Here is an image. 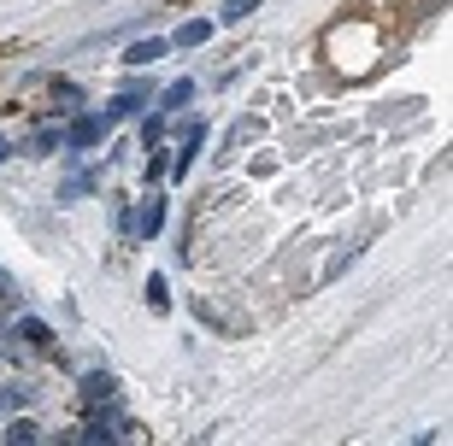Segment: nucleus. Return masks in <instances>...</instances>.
<instances>
[{
  "label": "nucleus",
  "mask_w": 453,
  "mask_h": 446,
  "mask_svg": "<svg viewBox=\"0 0 453 446\" xmlns=\"http://www.w3.org/2000/svg\"><path fill=\"white\" fill-rule=\"evenodd\" d=\"M35 405V382H0V412H30Z\"/></svg>",
  "instance_id": "4468645a"
},
{
  "label": "nucleus",
  "mask_w": 453,
  "mask_h": 446,
  "mask_svg": "<svg viewBox=\"0 0 453 446\" xmlns=\"http://www.w3.org/2000/svg\"><path fill=\"white\" fill-rule=\"evenodd\" d=\"M165 217H171L165 194H159V188H148V200H142V206H130V235H135V241H159Z\"/></svg>",
  "instance_id": "20e7f679"
},
{
  "label": "nucleus",
  "mask_w": 453,
  "mask_h": 446,
  "mask_svg": "<svg viewBox=\"0 0 453 446\" xmlns=\"http://www.w3.org/2000/svg\"><path fill=\"white\" fill-rule=\"evenodd\" d=\"M106 394H118V376L112 370H83V376H77V399H106Z\"/></svg>",
  "instance_id": "ddd939ff"
},
{
  "label": "nucleus",
  "mask_w": 453,
  "mask_h": 446,
  "mask_svg": "<svg viewBox=\"0 0 453 446\" xmlns=\"http://www.w3.org/2000/svg\"><path fill=\"white\" fill-rule=\"evenodd\" d=\"M159 177H171V153L165 147H148V170H142V182L159 188Z\"/></svg>",
  "instance_id": "f3484780"
},
{
  "label": "nucleus",
  "mask_w": 453,
  "mask_h": 446,
  "mask_svg": "<svg viewBox=\"0 0 453 446\" xmlns=\"http://www.w3.org/2000/svg\"><path fill=\"white\" fill-rule=\"evenodd\" d=\"M106 135H112V124H106L101 112H71V117H65V153H88V147H101Z\"/></svg>",
  "instance_id": "7ed1b4c3"
},
{
  "label": "nucleus",
  "mask_w": 453,
  "mask_h": 446,
  "mask_svg": "<svg viewBox=\"0 0 453 446\" xmlns=\"http://www.w3.org/2000/svg\"><path fill=\"white\" fill-rule=\"evenodd\" d=\"M6 441H12V446H30V441H42V429H35L24 412H12V423H6Z\"/></svg>",
  "instance_id": "dca6fc26"
},
{
  "label": "nucleus",
  "mask_w": 453,
  "mask_h": 446,
  "mask_svg": "<svg viewBox=\"0 0 453 446\" xmlns=\"http://www.w3.org/2000/svg\"><path fill=\"white\" fill-rule=\"evenodd\" d=\"M153 94H159V88H153V77L130 71V77H124V88H118V94L101 106V117H106V124H130V117H142L153 106Z\"/></svg>",
  "instance_id": "f03ea898"
},
{
  "label": "nucleus",
  "mask_w": 453,
  "mask_h": 446,
  "mask_svg": "<svg viewBox=\"0 0 453 446\" xmlns=\"http://www.w3.org/2000/svg\"><path fill=\"white\" fill-rule=\"evenodd\" d=\"M0 299H6V306H12V299H18V282L6 276V270H0Z\"/></svg>",
  "instance_id": "412c9836"
},
{
  "label": "nucleus",
  "mask_w": 453,
  "mask_h": 446,
  "mask_svg": "<svg viewBox=\"0 0 453 446\" xmlns=\"http://www.w3.org/2000/svg\"><path fill=\"white\" fill-rule=\"evenodd\" d=\"M201 94V83L195 77H177V83H165L159 94H153V112H165V117H177V112H188V100Z\"/></svg>",
  "instance_id": "6e6552de"
},
{
  "label": "nucleus",
  "mask_w": 453,
  "mask_h": 446,
  "mask_svg": "<svg viewBox=\"0 0 453 446\" xmlns=\"http://www.w3.org/2000/svg\"><path fill=\"white\" fill-rule=\"evenodd\" d=\"M142 294H148V306H153V312H171V282L159 276V270L148 276V288H142Z\"/></svg>",
  "instance_id": "a211bd4d"
},
{
  "label": "nucleus",
  "mask_w": 453,
  "mask_h": 446,
  "mask_svg": "<svg viewBox=\"0 0 453 446\" xmlns=\"http://www.w3.org/2000/svg\"><path fill=\"white\" fill-rule=\"evenodd\" d=\"M101 170L106 165H88V159H77V165H71V177H59V200H83V194H95V188H101Z\"/></svg>",
  "instance_id": "423d86ee"
},
{
  "label": "nucleus",
  "mask_w": 453,
  "mask_h": 446,
  "mask_svg": "<svg viewBox=\"0 0 453 446\" xmlns=\"http://www.w3.org/2000/svg\"><path fill=\"white\" fill-rule=\"evenodd\" d=\"M59 147H65V124H59V117H42V130H30V141H24L30 159H48V153H59Z\"/></svg>",
  "instance_id": "9d476101"
},
{
  "label": "nucleus",
  "mask_w": 453,
  "mask_h": 446,
  "mask_svg": "<svg viewBox=\"0 0 453 446\" xmlns=\"http://www.w3.org/2000/svg\"><path fill=\"white\" fill-rule=\"evenodd\" d=\"M212 35H219V24H212V18H183V24L171 30V48H206Z\"/></svg>",
  "instance_id": "9b49d317"
},
{
  "label": "nucleus",
  "mask_w": 453,
  "mask_h": 446,
  "mask_svg": "<svg viewBox=\"0 0 453 446\" xmlns=\"http://www.w3.org/2000/svg\"><path fill=\"white\" fill-rule=\"evenodd\" d=\"M253 12H259V0H224V18H219V24H248Z\"/></svg>",
  "instance_id": "6ab92c4d"
},
{
  "label": "nucleus",
  "mask_w": 453,
  "mask_h": 446,
  "mask_svg": "<svg viewBox=\"0 0 453 446\" xmlns=\"http://www.w3.org/2000/svg\"><path fill=\"white\" fill-rule=\"evenodd\" d=\"M48 100H53L48 117H59V124H65L71 112H83V83H71V77H48Z\"/></svg>",
  "instance_id": "1a4fd4ad"
},
{
  "label": "nucleus",
  "mask_w": 453,
  "mask_h": 446,
  "mask_svg": "<svg viewBox=\"0 0 453 446\" xmlns=\"http://www.w3.org/2000/svg\"><path fill=\"white\" fill-rule=\"evenodd\" d=\"M0 370H6V359H0Z\"/></svg>",
  "instance_id": "5701e85b"
},
{
  "label": "nucleus",
  "mask_w": 453,
  "mask_h": 446,
  "mask_svg": "<svg viewBox=\"0 0 453 446\" xmlns=\"http://www.w3.org/2000/svg\"><path fill=\"white\" fill-rule=\"evenodd\" d=\"M171 53V35H135L130 48H124V65L130 71H148V65H159Z\"/></svg>",
  "instance_id": "0eeeda50"
},
{
  "label": "nucleus",
  "mask_w": 453,
  "mask_h": 446,
  "mask_svg": "<svg viewBox=\"0 0 453 446\" xmlns=\"http://www.w3.org/2000/svg\"><path fill=\"white\" fill-rule=\"evenodd\" d=\"M12 153H18V147H12V141H6V135H0V165H6V159H12Z\"/></svg>",
  "instance_id": "4be33fe9"
},
{
  "label": "nucleus",
  "mask_w": 453,
  "mask_h": 446,
  "mask_svg": "<svg viewBox=\"0 0 453 446\" xmlns=\"http://www.w3.org/2000/svg\"><path fill=\"white\" fill-rule=\"evenodd\" d=\"M165 141H171V117L148 106L142 112V130H135V147H165Z\"/></svg>",
  "instance_id": "f8f14e48"
},
{
  "label": "nucleus",
  "mask_w": 453,
  "mask_h": 446,
  "mask_svg": "<svg viewBox=\"0 0 453 446\" xmlns=\"http://www.w3.org/2000/svg\"><path fill=\"white\" fill-rule=\"evenodd\" d=\"M12 341H18V347H30V352H42V359L53 352V329L42 323V317H30V312L12 317Z\"/></svg>",
  "instance_id": "39448f33"
},
{
  "label": "nucleus",
  "mask_w": 453,
  "mask_h": 446,
  "mask_svg": "<svg viewBox=\"0 0 453 446\" xmlns=\"http://www.w3.org/2000/svg\"><path fill=\"white\" fill-rule=\"evenodd\" d=\"M112 230L124 235V241H135L130 235V200H112Z\"/></svg>",
  "instance_id": "aec40b11"
},
{
  "label": "nucleus",
  "mask_w": 453,
  "mask_h": 446,
  "mask_svg": "<svg viewBox=\"0 0 453 446\" xmlns=\"http://www.w3.org/2000/svg\"><path fill=\"white\" fill-rule=\"evenodd\" d=\"M124 435H135V429L124 423V412H118V394H106V399H88V405H83L77 441H88V446H112V441H124Z\"/></svg>",
  "instance_id": "f257e3e1"
},
{
  "label": "nucleus",
  "mask_w": 453,
  "mask_h": 446,
  "mask_svg": "<svg viewBox=\"0 0 453 446\" xmlns=\"http://www.w3.org/2000/svg\"><path fill=\"white\" fill-rule=\"evenodd\" d=\"M259 135H265V117H235V130H230V141H224V153H219V159H230V153L235 147H248V141H259Z\"/></svg>",
  "instance_id": "2eb2a0df"
}]
</instances>
